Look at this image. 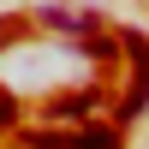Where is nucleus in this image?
<instances>
[{"instance_id": "obj_2", "label": "nucleus", "mask_w": 149, "mask_h": 149, "mask_svg": "<svg viewBox=\"0 0 149 149\" xmlns=\"http://www.w3.org/2000/svg\"><path fill=\"white\" fill-rule=\"evenodd\" d=\"M90 107H102V90H78V95H60L48 113L54 119H90Z\"/></svg>"}, {"instance_id": "obj_5", "label": "nucleus", "mask_w": 149, "mask_h": 149, "mask_svg": "<svg viewBox=\"0 0 149 149\" xmlns=\"http://www.w3.org/2000/svg\"><path fill=\"white\" fill-rule=\"evenodd\" d=\"M78 48H84V54H90V60H102V66H107V60L119 54V42H113V36H84Z\"/></svg>"}, {"instance_id": "obj_3", "label": "nucleus", "mask_w": 149, "mask_h": 149, "mask_svg": "<svg viewBox=\"0 0 149 149\" xmlns=\"http://www.w3.org/2000/svg\"><path fill=\"white\" fill-rule=\"evenodd\" d=\"M24 149H78V131H30Z\"/></svg>"}, {"instance_id": "obj_6", "label": "nucleus", "mask_w": 149, "mask_h": 149, "mask_svg": "<svg viewBox=\"0 0 149 149\" xmlns=\"http://www.w3.org/2000/svg\"><path fill=\"white\" fill-rule=\"evenodd\" d=\"M12 119H18V95H12V90H0V131H6Z\"/></svg>"}, {"instance_id": "obj_4", "label": "nucleus", "mask_w": 149, "mask_h": 149, "mask_svg": "<svg viewBox=\"0 0 149 149\" xmlns=\"http://www.w3.org/2000/svg\"><path fill=\"white\" fill-rule=\"evenodd\" d=\"M143 107H149V72H143V78L125 90V102H119V119H137Z\"/></svg>"}, {"instance_id": "obj_1", "label": "nucleus", "mask_w": 149, "mask_h": 149, "mask_svg": "<svg viewBox=\"0 0 149 149\" xmlns=\"http://www.w3.org/2000/svg\"><path fill=\"white\" fill-rule=\"evenodd\" d=\"M42 24H48V30H66V36H78V42H84V36H95V24H102V18H95V12H78V6H48Z\"/></svg>"}]
</instances>
